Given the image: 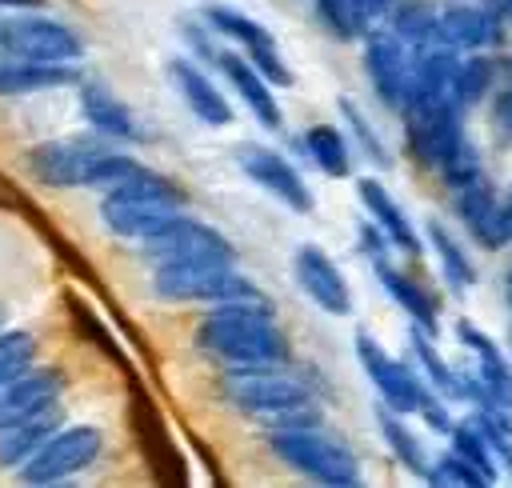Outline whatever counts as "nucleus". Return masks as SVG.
Here are the masks:
<instances>
[{
  "label": "nucleus",
  "instance_id": "obj_1",
  "mask_svg": "<svg viewBox=\"0 0 512 488\" xmlns=\"http://www.w3.org/2000/svg\"><path fill=\"white\" fill-rule=\"evenodd\" d=\"M196 348L224 368H260L292 360V344L288 332L276 324L272 300L212 304L196 324Z\"/></svg>",
  "mask_w": 512,
  "mask_h": 488
},
{
  "label": "nucleus",
  "instance_id": "obj_2",
  "mask_svg": "<svg viewBox=\"0 0 512 488\" xmlns=\"http://www.w3.org/2000/svg\"><path fill=\"white\" fill-rule=\"evenodd\" d=\"M220 396L260 420L264 428H296V424H320L316 392L304 376L288 372V364H260V368H224Z\"/></svg>",
  "mask_w": 512,
  "mask_h": 488
},
{
  "label": "nucleus",
  "instance_id": "obj_3",
  "mask_svg": "<svg viewBox=\"0 0 512 488\" xmlns=\"http://www.w3.org/2000/svg\"><path fill=\"white\" fill-rule=\"evenodd\" d=\"M184 188H176L168 176L140 168L132 180L116 184L104 192L100 200V220L112 236L124 240H144L152 236L160 224H168L176 212H184Z\"/></svg>",
  "mask_w": 512,
  "mask_h": 488
},
{
  "label": "nucleus",
  "instance_id": "obj_4",
  "mask_svg": "<svg viewBox=\"0 0 512 488\" xmlns=\"http://www.w3.org/2000/svg\"><path fill=\"white\" fill-rule=\"evenodd\" d=\"M264 444L284 468L300 472L312 484H328V488H356L360 484L356 452L348 444H340L336 436H328L320 424L264 428Z\"/></svg>",
  "mask_w": 512,
  "mask_h": 488
},
{
  "label": "nucleus",
  "instance_id": "obj_5",
  "mask_svg": "<svg viewBox=\"0 0 512 488\" xmlns=\"http://www.w3.org/2000/svg\"><path fill=\"white\" fill-rule=\"evenodd\" d=\"M152 292L168 304H208V308L232 304V300H268L260 284L236 268V260L152 268Z\"/></svg>",
  "mask_w": 512,
  "mask_h": 488
},
{
  "label": "nucleus",
  "instance_id": "obj_6",
  "mask_svg": "<svg viewBox=\"0 0 512 488\" xmlns=\"http://www.w3.org/2000/svg\"><path fill=\"white\" fill-rule=\"evenodd\" d=\"M0 52L16 60H40V64H72L84 56V36L68 28L56 16H44L36 8H12L0 20Z\"/></svg>",
  "mask_w": 512,
  "mask_h": 488
},
{
  "label": "nucleus",
  "instance_id": "obj_7",
  "mask_svg": "<svg viewBox=\"0 0 512 488\" xmlns=\"http://www.w3.org/2000/svg\"><path fill=\"white\" fill-rule=\"evenodd\" d=\"M356 360H360L368 384L376 388V396H380L388 408L404 412V416H412V412L420 416L428 404L440 400V396L432 392V384L416 372V364L392 356L372 332H356Z\"/></svg>",
  "mask_w": 512,
  "mask_h": 488
},
{
  "label": "nucleus",
  "instance_id": "obj_8",
  "mask_svg": "<svg viewBox=\"0 0 512 488\" xmlns=\"http://www.w3.org/2000/svg\"><path fill=\"white\" fill-rule=\"evenodd\" d=\"M140 256L152 264V268H168V264H212V260H236V248L232 240L188 216V212H176L168 224H160L152 236L140 240Z\"/></svg>",
  "mask_w": 512,
  "mask_h": 488
},
{
  "label": "nucleus",
  "instance_id": "obj_9",
  "mask_svg": "<svg viewBox=\"0 0 512 488\" xmlns=\"http://www.w3.org/2000/svg\"><path fill=\"white\" fill-rule=\"evenodd\" d=\"M464 104L456 96H440V100H428V104H416V108H404V144L412 152V160H420L424 168H440L464 140H468V128H464Z\"/></svg>",
  "mask_w": 512,
  "mask_h": 488
},
{
  "label": "nucleus",
  "instance_id": "obj_10",
  "mask_svg": "<svg viewBox=\"0 0 512 488\" xmlns=\"http://www.w3.org/2000/svg\"><path fill=\"white\" fill-rule=\"evenodd\" d=\"M104 452V432L92 424H72V428H56L24 464H20V480L24 484H64L72 476H80L84 468H92Z\"/></svg>",
  "mask_w": 512,
  "mask_h": 488
},
{
  "label": "nucleus",
  "instance_id": "obj_11",
  "mask_svg": "<svg viewBox=\"0 0 512 488\" xmlns=\"http://www.w3.org/2000/svg\"><path fill=\"white\" fill-rule=\"evenodd\" d=\"M452 336L460 340V348L472 356L464 372V392L468 400L464 404H496V408H512V364L504 356V348L484 332L476 328L472 320H456L452 324Z\"/></svg>",
  "mask_w": 512,
  "mask_h": 488
},
{
  "label": "nucleus",
  "instance_id": "obj_12",
  "mask_svg": "<svg viewBox=\"0 0 512 488\" xmlns=\"http://www.w3.org/2000/svg\"><path fill=\"white\" fill-rule=\"evenodd\" d=\"M204 20H208V28H212L216 36L240 44V52L272 80V88H292V72H288V64L280 60V44H276V36H272L256 16H248V12L232 8V4H208V8H204Z\"/></svg>",
  "mask_w": 512,
  "mask_h": 488
},
{
  "label": "nucleus",
  "instance_id": "obj_13",
  "mask_svg": "<svg viewBox=\"0 0 512 488\" xmlns=\"http://www.w3.org/2000/svg\"><path fill=\"white\" fill-rule=\"evenodd\" d=\"M236 168L260 188V192H268L276 204H284L288 212H296V216H308L312 212V188H308V180L300 176V168L284 156V152H276V148H268V144H240L236 148Z\"/></svg>",
  "mask_w": 512,
  "mask_h": 488
},
{
  "label": "nucleus",
  "instance_id": "obj_14",
  "mask_svg": "<svg viewBox=\"0 0 512 488\" xmlns=\"http://www.w3.org/2000/svg\"><path fill=\"white\" fill-rule=\"evenodd\" d=\"M116 140H108V136H60V140H44V144H36L28 156H24V164H28V172L40 180V184H48V188H84V180H88V168H92V160L104 152V148H112Z\"/></svg>",
  "mask_w": 512,
  "mask_h": 488
},
{
  "label": "nucleus",
  "instance_id": "obj_15",
  "mask_svg": "<svg viewBox=\"0 0 512 488\" xmlns=\"http://www.w3.org/2000/svg\"><path fill=\"white\" fill-rule=\"evenodd\" d=\"M408 60H412V48L384 24V28H372L364 36V76L376 92V100L388 108V112H400L404 108V84H408Z\"/></svg>",
  "mask_w": 512,
  "mask_h": 488
},
{
  "label": "nucleus",
  "instance_id": "obj_16",
  "mask_svg": "<svg viewBox=\"0 0 512 488\" xmlns=\"http://www.w3.org/2000/svg\"><path fill=\"white\" fill-rule=\"evenodd\" d=\"M292 276L300 292L328 316H352V288L340 272V264L320 244H300L292 256Z\"/></svg>",
  "mask_w": 512,
  "mask_h": 488
},
{
  "label": "nucleus",
  "instance_id": "obj_17",
  "mask_svg": "<svg viewBox=\"0 0 512 488\" xmlns=\"http://www.w3.org/2000/svg\"><path fill=\"white\" fill-rule=\"evenodd\" d=\"M504 36V16L480 0H448L440 8V44L460 52H488Z\"/></svg>",
  "mask_w": 512,
  "mask_h": 488
},
{
  "label": "nucleus",
  "instance_id": "obj_18",
  "mask_svg": "<svg viewBox=\"0 0 512 488\" xmlns=\"http://www.w3.org/2000/svg\"><path fill=\"white\" fill-rule=\"evenodd\" d=\"M64 396L60 368H28L16 380L0 384V428H12L20 420H32L48 408H56Z\"/></svg>",
  "mask_w": 512,
  "mask_h": 488
},
{
  "label": "nucleus",
  "instance_id": "obj_19",
  "mask_svg": "<svg viewBox=\"0 0 512 488\" xmlns=\"http://www.w3.org/2000/svg\"><path fill=\"white\" fill-rule=\"evenodd\" d=\"M168 80H172V88L180 92L184 108H188L200 124H208V128H228V124H232V104H228V96L220 92V84H216L192 56H172V60H168Z\"/></svg>",
  "mask_w": 512,
  "mask_h": 488
},
{
  "label": "nucleus",
  "instance_id": "obj_20",
  "mask_svg": "<svg viewBox=\"0 0 512 488\" xmlns=\"http://www.w3.org/2000/svg\"><path fill=\"white\" fill-rule=\"evenodd\" d=\"M500 204H504V196H500L484 176L452 192L456 220L464 224V232H468L484 252H500V248L508 244V236H504V220H500Z\"/></svg>",
  "mask_w": 512,
  "mask_h": 488
},
{
  "label": "nucleus",
  "instance_id": "obj_21",
  "mask_svg": "<svg viewBox=\"0 0 512 488\" xmlns=\"http://www.w3.org/2000/svg\"><path fill=\"white\" fill-rule=\"evenodd\" d=\"M216 68H220V76L232 84V92L244 100V108L268 128V132H276L284 120V112H280V104H276V92H272V80L244 56V52H220L216 56Z\"/></svg>",
  "mask_w": 512,
  "mask_h": 488
},
{
  "label": "nucleus",
  "instance_id": "obj_22",
  "mask_svg": "<svg viewBox=\"0 0 512 488\" xmlns=\"http://www.w3.org/2000/svg\"><path fill=\"white\" fill-rule=\"evenodd\" d=\"M356 196H360V208L368 212V220L388 236V244H396L404 256H420V252H424V240L416 236L408 212H404L400 200L384 188V180H376V176L356 180Z\"/></svg>",
  "mask_w": 512,
  "mask_h": 488
},
{
  "label": "nucleus",
  "instance_id": "obj_23",
  "mask_svg": "<svg viewBox=\"0 0 512 488\" xmlns=\"http://www.w3.org/2000/svg\"><path fill=\"white\" fill-rule=\"evenodd\" d=\"M80 112L92 124V132L116 140V144H136L140 140V124L132 116V108L104 84V80H80Z\"/></svg>",
  "mask_w": 512,
  "mask_h": 488
},
{
  "label": "nucleus",
  "instance_id": "obj_24",
  "mask_svg": "<svg viewBox=\"0 0 512 488\" xmlns=\"http://www.w3.org/2000/svg\"><path fill=\"white\" fill-rule=\"evenodd\" d=\"M368 264H372V272H376V284L392 296L396 308H404V316H408L416 328L440 332V304H436V296H432L416 276L400 272L388 256H376V260H368Z\"/></svg>",
  "mask_w": 512,
  "mask_h": 488
},
{
  "label": "nucleus",
  "instance_id": "obj_25",
  "mask_svg": "<svg viewBox=\"0 0 512 488\" xmlns=\"http://www.w3.org/2000/svg\"><path fill=\"white\" fill-rule=\"evenodd\" d=\"M408 348H412V364H416V372L432 384V392L440 396V400H468V392H464V372L460 368H452L444 356H440V348H436V332H424V328H416L412 324V332H408Z\"/></svg>",
  "mask_w": 512,
  "mask_h": 488
},
{
  "label": "nucleus",
  "instance_id": "obj_26",
  "mask_svg": "<svg viewBox=\"0 0 512 488\" xmlns=\"http://www.w3.org/2000/svg\"><path fill=\"white\" fill-rule=\"evenodd\" d=\"M376 428H380L388 452L400 460V468L412 472L416 480H428V472H432V456L424 452V440L408 428L404 412H396V408H388V404L380 400V404H376Z\"/></svg>",
  "mask_w": 512,
  "mask_h": 488
},
{
  "label": "nucleus",
  "instance_id": "obj_27",
  "mask_svg": "<svg viewBox=\"0 0 512 488\" xmlns=\"http://www.w3.org/2000/svg\"><path fill=\"white\" fill-rule=\"evenodd\" d=\"M424 236H428L436 260H440V276H444L448 292H452V296H464V292L476 284V264H472L468 248L444 228V220H428V224H424Z\"/></svg>",
  "mask_w": 512,
  "mask_h": 488
},
{
  "label": "nucleus",
  "instance_id": "obj_28",
  "mask_svg": "<svg viewBox=\"0 0 512 488\" xmlns=\"http://www.w3.org/2000/svg\"><path fill=\"white\" fill-rule=\"evenodd\" d=\"M304 148H308V160L328 180H348L352 176V140L336 124H308Z\"/></svg>",
  "mask_w": 512,
  "mask_h": 488
},
{
  "label": "nucleus",
  "instance_id": "obj_29",
  "mask_svg": "<svg viewBox=\"0 0 512 488\" xmlns=\"http://www.w3.org/2000/svg\"><path fill=\"white\" fill-rule=\"evenodd\" d=\"M60 428V404L32 416V420H20L12 428H0V464L4 468H20L52 432Z\"/></svg>",
  "mask_w": 512,
  "mask_h": 488
},
{
  "label": "nucleus",
  "instance_id": "obj_30",
  "mask_svg": "<svg viewBox=\"0 0 512 488\" xmlns=\"http://www.w3.org/2000/svg\"><path fill=\"white\" fill-rule=\"evenodd\" d=\"M388 28L408 44V48H428L440 40V8H432L428 0H400Z\"/></svg>",
  "mask_w": 512,
  "mask_h": 488
},
{
  "label": "nucleus",
  "instance_id": "obj_31",
  "mask_svg": "<svg viewBox=\"0 0 512 488\" xmlns=\"http://www.w3.org/2000/svg\"><path fill=\"white\" fill-rule=\"evenodd\" d=\"M496 88V60L488 52H464L456 64V80H452V96L464 108H476L480 100H488Z\"/></svg>",
  "mask_w": 512,
  "mask_h": 488
},
{
  "label": "nucleus",
  "instance_id": "obj_32",
  "mask_svg": "<svg viewBox=\"0 0 512 488\" xmlns=\"http://www.w3.org/2000/svg\"><path fill=\"white\" fill-rule=\"evenodd\" d=\"M448 440H452V452H460L464 460H472L492 484H496V476H500V464H496V456H492V444H488V436H484V428L476 424V416L468 412L464 420H456L452 424V432H448Z\"/></svg>",
  "mask_w": 512,
  "mask_h": 488
},
{
  "label": "nucleus",
  "instance_id": "obj_33",
  "mask_svg": "<svg viewBox=\"0 0 512 488\" xmlns=\"http://www.w3.org/2000/svg\"><path fill=\"white\" fill-rule=\"evenodd\" d=\"M336 104H340V116H344V124H348V132H352V148H360V156H368L376 168H392V152L384 148L380 132H376L372 120L360 112V104H356L352 96H340Z\"/></svg>",
  "mask_w": 512,
  "mask_h": 488
},
{
  "label": "nucleus",
  "instance_id": "obj_34",
  "mask_svg": "<svg viewBox=\"0 0 512 488\" xmlns=\"http://www.w3.org/2000/svg\"><path fill=\"white\" fill-rule=\"evenodd\" d=\"M476 424L484 428L492 456L504 472H512V408H496V404H472Z\"/></svg>",
  "mask_w": 512,
  "mask_h": 488
},
{
  "label": "nucleus",
  "instance_id": "obj_35",
  "mask_svg": "<svg viewBox=\"0 0 512 488\" xmlns=\"http://www.w3.org/2000/svg\"><path fill=\"white\" fill-rule=\"evenodd\" d=\"M140 168H144V164H140L136 156H128V152H116V148H104V152L92 160L84 188H100V192H108V188H116V184L132 180Z\"/></svg>",
  "mask_w": 512,
  "mask_h": 488
},
{
  "label": "nucleus",
  "instance_id": "obj_36",
  "mask_svg": "<svg viewBox=\"0 0 512 488\" xmlns=\"http://www.w3.org/2000/svg\"><path fill=\"white\" fill-rule=\"evenodd\" d=\"M32 360H36V336L32 332H24V328L0 332V384H8L20 372H28Z\"/></svg>",
  "mask_w": 512,
  "mask_h": 488
},
{
  "label": "nucleus",
  "instance_id": "obj_37",
  "mask_svg": "<svg viewBox=\"0 0 512 488\" xmlns=\"http://www.w3.org/2000/svg\"><path fill=\"white\" fill-rule=\"evenodd\" d=\"M428 484H464V488H488L492 480L472 464L464 460L460 452H444V456H432V472H428Z\"/></svg>",
  "mask_w": 512,
  "mask_h": 488
},
{
  "label": "nucleus",
  "instance_id": "obj_38",
  "mask_svg": "<svg viewBox=\"0 0 512 488\" xmlns=\"http://www.w3.org/2000/svg\"><path fill=\"white\" fill-rule=\"evenodd\" d=\"M436 176L456 192V188H464V184H472V180H480L484 176V160H480V148L472 144V140H464L440 168H436Z\"/></svg>",
  "mask_w": 512,
  "mask_h": 488
},
{
  "label": "nucleus",
  "instance_id": "obj_39",
  "mask_svg": "<svg viewBox=\"0 0 512 488\" xmlns=\"http://www.w3.org/2000/svg\"><path fill=\"white\" fill-rule=\"evenodd\" d=\"M316 8V20L328 36L336 40H356V28H352V0H312Z\"/></svg>",
  "mask_w": 512,
  "mask_h": 488
},
{
  "label": "nucleus",
  "instance_id": "obj_40",
  "mask_svg": "<svg viewBox=\"0 0 512 488\" xmlns=\"http://www.w3.org/2000/svg\"><path fill=\"white\" fill-rule=\"evenodd\" d=\"M400 0H352V28H356V40H364L372 28H384L392 20Z\"/></svg>",
  "mask_w": 512,
  "mask_h": 488
},
{
  "label": "nucleus",
  "instance_id": "obj_41",
  "mask_svg": "<svg viewBox=\"0 0 512 488\" xmlns=\"http://www.w3.org/2000/svg\"><path fill=\"white\" fill-rule=\"evenodd\" d=\"M492 120H496V128H500L504 136H512V84H504V88L496 92V100H492Z\"/></svg>",
  "mask_w": 512,
  "mask_h": 488
},
{
  "label": "nucleus",
  "instance_id": "obj_42",
  "mask_svg": "<svg viewBox=\"0 0 512 488\" xmlns=\"http://www.w3.org/2000/svg\"><path fill=\"white\" fill-rule=\"evenodd\" d=\"M500 220H504V236H508V244H512V188L504 192V204H500Z\"/></svg>",
  "mask_w": 512,
  "mask_h": 488
},
{
  "label": "nucleus",
  "instance_id": "obj_43",
  "mask_svg": "<svg viewBox=\"0 0 512 488\" xmlns=\"http://www.w3.org/2000/svg\"><path fill=\"white\" fill-rule=\"evenodd\" d=\"M504 296H508V308H512V264H508V272H504Z\"/></svg>",
  "mask_w": 512,
  "mask_h": 488
},
{
  "label": "nucleus",
  "instance_id": "obj_44",
  "mask_svg": "<svg viewBox=\"0 0 512 488\" xmlns=\"http://www.w3.org/2000/svg\"><path fill=\"white\" fill-rule=\"evenodd\" d=\"M500 16H504V24H512V0H500Z\"/></svg>",
  "mask_w": 512,
  "mask_h": 488
},
{
  "label": "nucleus",
  "instance_id": "obj_45",
  "mask_svg": "<svg viewBox=\"0 0 512 488\" xmlns=\"http://www.w3.org/2000/svg\"><path fill=\"white\" fill-rule=\"evenodd\" d=\"M0 328H4V308H0Z\"/></svg>",
  "mask_w": 512,
  "mask_h": 488
}]
</instances>
